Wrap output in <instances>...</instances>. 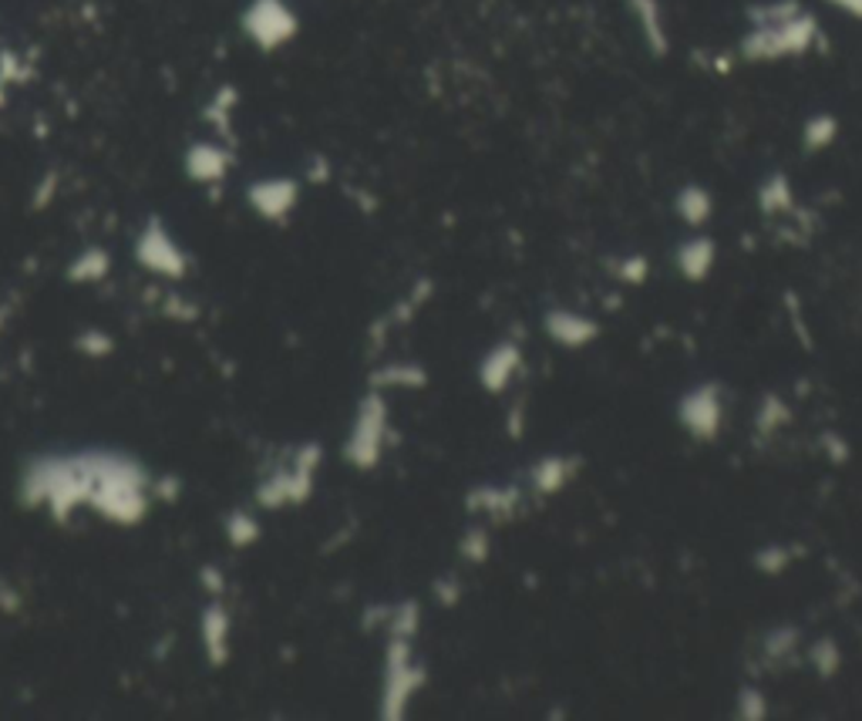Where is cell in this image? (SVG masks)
I'll list each match as a JSON object with an SVG mask.
<instances>
[{"label":"cell","mask_w":862,"mask_h":721,"mask_svg":"<svg viewBox=\"0 0 862 721\" xmlns=\"http://www.w3.org/2000/svg\"><path fill=\"white\" fill-rule=\"evenodd\" d=\"M718 246H714V240H708V236H698V240H691V243H684L680 249H677V267H680V274L687 277V280H704L708 274H711V267H714V253Z\"/></svg>","instance_id":"7"},{"label":"cell","mask_w":862,"mask_h":721,"mask_svg":"<svg viewBox=\"0 0 862 721\" xmlns=\"http://www.w3.org/2000/svg\"><path fill=\"white\" fill-rule=\"evenodd\" d=\"M520 368H523V351L515 348L512 341H502L499 348H492V351L482 358L479 377H482L486 392H502L509 381L520 374Z\"/></svg>","instance_id":"4"},{"label":"cell","mask_w":862,"mask_h":721,"mask_svg":"<svg viewBox=\"0 0 862 721\" xmlns=\"http://www.w3.org/2000/svg\"><path fill=\"white\" fill-rule=\"evenodd\" d=\"M677 217L687 223V226H704L714 213V199L704 186H684L677 193Z\"/></svg>","instance_id":"8"},{"label":"cell","mask_w":862,"mask_h":721,"mask_svg":"<svg viewBox=\"0 0 862 721\" xmlns=\"http://www.w3.org/2000/svg\"><path fill=\"white\" fill-rule=\"evenodd\" d=\"M643 274H646V260H643V257H637V260H627V264L620 267V277H624L627 283H640V280H643Z\"/></svg>","instance_id":"16"},{"label":"cell","mask_w":862,"mask_h":721,"mask_svg":"<svg viewBox=\"0 0 862 721\" xmlns=\"http://www.w3.org/2000/svg\"><path fill=\"white\" fill-rule=\"evenodd\" d=\"M627 8H630V18H633L640 37H643V45L651 48V55L664 58L667 48H671L664 4H661V0H627Z\"/></svg>","instance_id":"3"},{"label":"cell","mask_w":862,"mask_h":721,"mask_svg":"<svg viewBox=\"0 0 862 721\" xmlns=\"http://www.w3.org/2000/svg\"><path fill=\"white\" fill-rule=\"evenodd\" d=\"M546 334L563 348H583L596 337V324L576 311H552L546 317Z\"/></svg>","instance_id":"5"},{"label":"cell","mask_w":862,"mask_h":721,"mask_svg":"<svg viewBox=\"0 0 862 721\" xmlns=\"http://www.w3.org/2000/svg\"><path fill=\"white\" fill-rule=\"evenodd\" d=\"M721 418H724V405H721V388L718 385H701V388L684 395V402H680V426L691 432L698 442H711L721 432Z\"/></svg>","instance_id":"2"},{"label":"cell","mask_w":862,"mask_h":721,"mask_svg":"<svg viewBox=\"0 0 862 721\" xmlns=\"http://www.w3.org/2000/svg\"><path fill=\"white\" fill-rule=\"evenodd\" d=\"M812 664L818 667V674L829 677V674H836V667L842 664V658H839V651H836L832 641H818V644L812 648Z\"/></svg>","instance_id":"13"},{"label":"cell","mask_w":862,"mask_h":721,"mask_svg":"<svg viewBox=\"0 0 862 721\" xmlns=\"http://www.w3.org/2000/svg\"><path fill=\"white\" fill-rule=\"evenodd\" d=\"M576 476V462L573 458H563V455H546L533 465V473H529V482L536 492L543 496H552L563 489L570 479Z\"/></svg>","instance_id":"6"},{"label":"cell","mask_w":862,"mask_h":721,"mask_svg":"<svg viewBox=\"0 0 862 721\" xmlns=\"http://www.w3.org/2000/svg\"><path fill=\"white\" fill-rule=\"evenodd\" d=\"M839 139V118L829 115V112H818V115H808L805 125H802V146L808 152H823L829 149L832 142Z\"/></svg>","instance_id":"10"},{"label":"cell","mask_w":862,"mask_h":721,"mask_svg":"<svg viewBox=\"0 0 862 721\" xmlns=\"http://www.w3.org/2000/svg\"><path fill=\"white\" fill-rule=\"evenodd\" d=\"M823 27L802 0H761L748 8V31L742 34L738 55L748 65H774L808 55Z\"/></svg>","instance_id":"1"},{"label":"cell","mask_w":862,"mask_h":721,"mask_svg":"<svg viewBox=\"0 0 862 721\" xmlns=\"http://www.w3.org/2000/svg\"><path fill=\"white\" fill-rule=\"evenodd\" d=\"M515 505H520V492L515 489H471L468 509L489 516H512Z\"/></svg>","instance_id":"11"},{"label":"cell","mask_w":862,"mask_h":721,"mask_svg":"<svg viewBox=\"0 0 862 721\" xmlns=\"http://www.w3.org/2000/svg\"><path fill=\"white\" fill-rule=\"evenodd\" d=\"M758 202H761V213L774 217V213H789L795 206V193H792V183L785 173H771L761 189H758Z\"/></svg>","instance_id":"9"},{"label":"cell","mask_w":862,"mask_h":721,"mask_svg":"<svg viewBox=\"0 0 862 721\" xmlns=\"http://www.w3.org/2000/svg\"><path fill=\"white\" fill-rule=\"evenodd\" d=\"M462 557L471 563H482L489 557V533L482 526H471L462 539Z\"/></svg>","instance_id":"12"},{"label":"cell","mask_w":862,"mask_h":721,"mask_svg":"<svg viewBox=\"0 0 862 721\" xmlns=\"http://www.w3.org/2000/svg\"><path fill=\"white\" fill-rule=\"evenodd\" d=\"M765 708H768V701L758 688H745L738 695V714L742 718H765Z\"/></svg>","instance_id":"15"},{"label":"cell","mask_w":862,"mask_h":721,"mask_svg":"<svg viewBox=\"0 0 862 721\" xmlns=\"http://www.w3.org/2000/svg\"><path fill=\"white\" fill-rule=\"evenodd\" d=\"M789 560H792V554H789V549H782V546H765L758 554V567L765 573H771V577H779L789 567Z\"/></svg>","instance_id":"14"},{"label":"cell","mask_w":862,"mask_h":721,"mask_svg":"<svg viewBox=\"0 0 862 721\" xmlns=\"http://www.w3.org/2000/svg\"><path fill=\"white\" fill-rule=\"evenodd\" d=\"M826 4L842 11V14H849V18H855V21H862V0H826Z\"/></svg>","instance_id":"17"}]
</instances>
